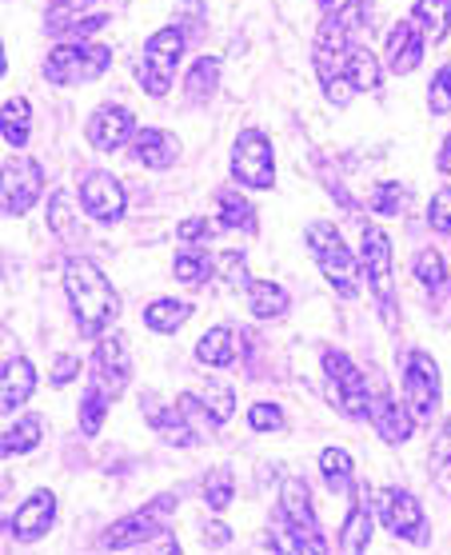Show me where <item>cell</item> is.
<instances>
[{
    "instance_id": "obj_29",
    "label": "cell",
    "mask_w": 451,
    "mask_h": 555,
    "mask_svg": "<svg viewBox=\"0 0 451 555\" xmlns=\"http://www.w3.org/2000/svg\"><path fill=\"white\" fill-rule=\"evenodd\" d=\"M368 543H372V512L356 500L348 512V524H344V531H339V552L356 555V552H364Z\"/></svg>"
},
{
    "instance_id": "obj_1",
    "label": "cell",
    "mask_w": 451,
    "mask_h": 555,
    "mask_svg": "<svg viewBox=\"0 0 451 555\" xmlns=\"http://www.w3.org/2000/svg\"><path fill=\"white\" fill-rule=\"evenodd\" d=\"M64 292H68V308L76 315V328L88 340L104 336L108 324L116 320V312H120L116 288L108 284V276H104L101 268L92 264V260H85V256H73L64 264Z\"/></svg>"
},
{
    "instance_id": "obj_15",
    "label": "cell",
    "mask_w": 451,
    "mask_h": 555,
    "mask_svg": "<svg viewBox=\"0 0 451 555\" xmlns=\"http://www.w3.org/2000/svg\"><path fill=\"white\" fill-rule=\"evenodd\" d=\"M372 424L376 431L384 436V443H408L412 440V428H415V416L412 408H403L391 388L384 379H376V388H372Z\"/></svg>"
},
{
    "instance_id": "obj_26",
    "label": "cell",
    "mask_w": 451,
    "mask_h": 555,
    "mask_svg": "<svg viewBox=\"0 0 451 555\" xmlns=\"http://www.w3.org/2000/svg\"><path fill=\"white\" fill-rule=\"evenodd\" d=\"M344 76L351 80V89H356V92H376L379 80H384V73H379V61L368 49H360V44L348 52V61H344Z\"/></svg>"
},
{
    "instance_id": "obj_43",
    "label": "cell",
    "mask_w": 451,
    "mask_h": 555,
    "mask_svg": "<svg viewBox=\"0 0 451 555\" xmlns=\"http://www.w3.org/2000/svg\"><path fill=\"white\" fill-rule=\"evenodd\" d=\"M248 424H252V431H280L284 428V412H280L276 404H252Z\"/></svg>"
},
{
    "instance_id": "obj_42",
    "label": "cell",
    "mask_w": 451,
    "mask_h": 555,
    "mask_svg": "<svg viewBox=\"0 0 451 555\" xmlns=\"http://www.w3.org/2000/svg\"><path fill=\"white\" fill-rule=\"evenodd\" d=\"M427 108H431V116L451 113V68H439V73L431 76V89H427Z\"/></svg>"
},
{
    "instance_id": "obj_6",
    "label": "cell",
    "mask_w": 451,
    "mask_h": 555,
    "mask_svg": "<svg viewBox=\"0 0 451 555\" xmlns=\"http://www.w3.org/2000/svg\"><path fill=\"white\" fill-rule=\"evenodd\" d=\"M324 372H327V396L332 404L348 420H368L372 416V391H368V376L351 364L348 356L336 348H324Z\"/></svg>"
},
{
    "instance_id": "obj_44",
    "label": "cell",
    "mask_w": 451,
    "mask_h": 555,
    "mask_svg": "<svg viewBox=\"0 0 451 555\" xmlns=\"http://www.w3.org/2000/svg\"><path fill=\"white\" fill-rule=\"evenodd\" d=\"M427 220H431V228H436V232L451 236V189H443V192H436V196H431V204H427Z\"/></svg>"
},
{
    "instance_id": "obj_8",
    "label": "cell",
    "mask_w": 451,
    "mask_h": 555,
    "mask_svg": "<svg viewBox=\"0 0 451 555\" xmlns=\"http://www.w3.org/2000/svg\"><path fill=\"white\" fill-rule=\"evenodd\" d=\"M360 264H364L368 288L376 296L379 315L391 328L400 320V312H396V284H391V241L379 228H364V256H360Z\"/></svg>"
},
{
    "instance_id": "obj_21",
    "label": "cell",
    "mask_w": 451,
    "mask_h": 555,
    "mask_svg": "<svg viewBox=\"0 0 451 555\" xmlns=\"http://www.w3.org/2000/svg\"><path fill=\"white\" fill-rule=\"evenodd\" d=\"M180 156V140L164 128H140L132 137V160L144 168H172Z\"/></svg>"
},
{
    "instance_id": "obj_45",
    "label": "cell",
    "mask_w": 451,
    "mask_h": 555,
    "mask_svg": "<svg viewBox=\"0 0 451 555\" xmlns=\"http://www.w3.org/2000/svg\"><path fill=\"white\" fill-rule=\"evenodd\" d=\"M176 236L189 244H201V241H208V236H216V224L208 220V216H192V220H180Z\"/></svg>"
},
{
    "instance_id": "obj_39",
    "label": "cell",
    "mask_w": 451,
    "mask_h": 555,
    "mask_svg": "<svg viewBox=\"0 0 451 555\" xmlns=\"http://www.w3.org/2000/svg\"><path fill=\"white\" fill-rule=\"evenodd\" d=\"M49 228L61 236V241H73L76 236V216H73V201L64 196V192H56L49 201Z\"/></svg>"
},
{
    "instance_id": "obj_9",
    "label": "cell",
    "mask_w": 451,
    "mask_h": 555,
    "mask_svg": "<svg viewBox=\"0 0 451 555\" xmlns=\"http://www.w3.org/2000/svg\"><path fill=\"white\" fill-rule=\"evenodd\" d=\"M232 177L244 189H272L276 184V156H272V140L260 128H244L232 144Z\"/></svg>"
},
{
    "instance_id": "obj_5",
    "label": "cell",
    "mask_w": 451,
    "mask_h": 555,
    "mask_svg": "<svg viewBox=\"0 0 451 555\" xmlns=\"http://www.w3.org/2000/svg\"><path fill=\"white\" fill-rule=\"evenodd\" d=\"M280 519H284L292 552H312V555L327 552V540L324 531H320V524H315L312 495H308V483L304 480H284V488H280Z\"/></svg>"
},
{
    "instance_id": "obj_30",
    "label": "cell",
    "mask_w": 451,
    "mask_h": 555,
    "mask_svg": "<svg viewBox=\"0 0 451 555\" xmlns=\"http://www.w3.org/2000/svg\"><path fill=\"white\" fill-rule=\"evenodd\" d=\"M220 85V61L216 56H201V61L192 64V73L184 76V92H189V101L204 104L208 96L216 92Z\"/></svg>"
},
{
    "instance_id": "obj_40",
    "label": "cell",
    "mask_w": 451,
    "mask_h": 555,
    "mask_svg": "<svg viewBox=\"0 0 451 555\" xmlns=\"http://www.w3.org/2000/svg\"><path fill=\"white\" fill-rule=\"evenodd\" d=\"M368 208L376 216H400L403 212V189L396 184V180H388V184H376L372 189V196H368Z\"/></svg>"
},
{
    "instance_id": "obj_20",
    "label": "cell",
    "mask_w": 451,
    "mask_h": 555,
    "mask_svg": "<svg viewBox=\"0 0 451 555\" xmlns=\"http://www.w3.org/2000/svg\"><path fill=\"white\" fill-rule=\"evenodd\" d=\"M424 33L412 25V21H400V25L388 33V68L396 76H408L420 68L424 61Z\"/></svg>"
},
{
    "instance_id": "obj_4",
    "label": "cell",
    "mask_w": 451,
    "mask_h": 555,
    "mask_svg": "<svg viewBox=\"0 0 451 555\" xmlns=\"http://www.w3.org/2000/svg\"><path fill=\"white\" fill-rule=\"evenodd\" d=\"M113 64V49L104 40H61L44 61V80L52 85H88Z\"/></svg>"
},
{
    "instance_id": "obj_28",
    "label": "cell",
    "mask_w": 451,
    "mask_h": 555,
    "mask_svg": "<svg viewBox=\"0 0 451 555\" xmlns=\"http://www.w3.org/2000/svg\"><path fill=\"white\" fill-rule=\"evenodd\" d=\"M192 315V304L184 300H152L149 308H144V324H149L152 332H160V336H168V332H176L184 320Z\"/></svg>"
},
{
    "instance_id": "obj_31",
    "label": "cell",
    "mask_w": 451,
    "mask_h": 555,
    "mask_svg": "<svg viewBox=\"0 0 451 555\" xmlns=\"http://www.w3.org/2000/svg\"><path fill=\"white\" fill-rule=\"evenodd\" d=\"M37 443H40V416H25L4 428L0 448H4V455H25V452H33Z\"/></svg>"
},
{
    "instance_id": "obj_46",
    "label": "cell",
    "mask_w": 451,
    "mask_h": 555,
    "mask_svg": "<svg viewBox=\"0 0 451 555\" xmlns=\"http://www.w3.org/2000/svg\"><path fill=\"white\" fill-rule=\"evenodd\" d=\"M431 464H436V467L451 464V416H448V424H443V428H439V436H436V448H431Z\"/></svg>"
},
{
    "instance_id": "obj_36",
    "label": "cell",
    "mask_w": 451,
    "mask_h": 555,
    "mask_svg": "<svg viewBox=\"0 0 451 555\" xmlns=\"http://www.w3.org/2000/svg\"><path fill=\"white\" fill-rule=\"evenodd\" d=\"M108 404H113V400H108V396H104L96 384H88L85 400H80V428H85V436H96V431H101Z\"/></svg>"
},
{
    "instance_id": "obj_11",
    "label": "cell",
    "mask_w": 451,
    "mask_h": 555,
    "mask_svg": "<svg viewBox=\"0 0 451 555\" xmlns=\"http://www.w3.org/2000/svg\"><path fill=\"white\" fill-rule=\"evenodd\" d=\"M172 495H160L152 507H144V512H137V516L120 519V524H113V528L101 535V547H113V552H125V547H140V543L149 540H164L168 531H164V512H172Z\"/></svg>"
},
{
    "instance_id": "obj_14",
    "label": "cell",
    "mask_w": 451,
    "mask_h": 555,
    "mask_svg": "<svg viewBox=\"0 0 451 555\" xmlns=\"http://www.w3.org/2000/svg\"><path fill=\"white\" fill-rule=\"evenodd\" d=\"M44 192V168L37 160H9L4 165V216H25Z\"/></svg>"
},
{
    "instance_id": "obj_32",
    "label": "cell",
    "mask_w": 451,
    "mask_h": 555,
    "mask_svg": "<svg viewBox=\"0 0 451 555\" xmlns=\"http://www.w3.org/2000/svg\"><path fill=\"white\" fill-rule=\"evenodd\" d=\"M220 228H228V232H252V228H256L252 201H244L236 192H224V196H220Z\"/></svg>"
},
{
    "instance_id": "obj_49",
    "label": "cell",
    "mask_w": 451,
    "mask_h": 555,
    "mask_svg": "<svg viewBox=\"0 0 451 555\" xmlns=\"http://www.w3.org/2000/svg\"><path fill=\"white\" fill-rule=\"evenodd\" d=\"M439 172L451 177V132H448V140H443V149H439Z\"/></svg>"
},
{
    "instance_id": "obj_12",
    "label": "cell",
    "mask_w": 451,
    "mask_h": 555,
    "mask_svg": "<svg viewBox=\"0 0 451 555\" xmlns=\"http://www.w3.org/2000/svg\"><path fill=\"white\" fill-rule=\"evenodd\" d=\"M132 379V364H128V348L125 336L116 332H104L96 340V352H92V384L108 396V400H120Z\"/></svg>"
},
{
    "instance_id": "obj_37",
    "label": "cell",
    "mask_w": 451,
    "mask_h": 555,
    "mask_svg": "<svg viewBox=\"0 0 451 555\" xmlns=\"http://www.w3.org/2000/svg\"><path fill=\"white\" fill-rule=\"evenodd\" d=\"M172 272H176V280H180V284H204V280L216 272V264L204 253H180V256H176Z\"/></svg>"
},
{
    "instance_id": "obj_18",
    "label": "cell",
    "mask_w": 451,
    "mask_h": 555,
    "mask_svg": "<svg viewBox=\"0 0 451 555\" xmlns=\"http://www.w3.org/2000/svg\"><path fill=\"white\" fill-rule=\"evenodd\" d=\"M144 416H149L152 431H156L164 443H172V448H192V443H196V424H192L189 412L180 408V400H176V408H164L149 396V400H144Z\"/></svg>"
},
{
    "instance_id": "obj_34",
    "label": "cell",
    "mask_w": 451,
    "mask_h": 555,
    "mask_svg": "<svg viewBox=\"0 0 451 555\" xmlns=\"http://www.w3.org/2000/svg\"><path fill=\"white\" fill-rule=\"evenodd\" d=\"M196 396H201V404L208 408V416H212L216 424H228L232 412H236V391L224 388V384H208V388H201Z\"/></svg>"
},
{
    "instance_id": "obj_48",
    "label": "cell",
    "mask_w": 451,
    "mask_h": 555,
    "mask_svg": "<svg viewBox=\"0 0 451 555\" xmlns=\"http://www.w3.org/2000/svg\"><path fill=\"white\" fill-rule=\"evenodd\" d=\"M204 540H208V543H228V528H224V524H208V528H204Z\"/></svg>"
},
{
    "instance_id": "obj_33",
    "label": "cell",
    "mask_w": 451,
    "mask_h": 555,
    "mask_svg": "<svg viewBox=\"0 0 451 555\" xmlns=\"http://www.w3.org/2000/svg\"><path fill=\"white\" fill-rule=\"evenodd\" d=\"M320 472H324V480L332 492H348L351 488V455L344 452V448H324Z\"/></svg>"
},
{
    "instance_id": "obj_3",
    "label": "cell",
    "mask_w": 451,
    "mask_h": 555,
    "mask_svg": "<svg viewBox=\"0 0 451 555\" xmlns=\"http://www.w3.org/2000/svg\"><path fill=\"white\" fill-rule=\"evenodd\" d=\"M308 253L315 256V264H320V272L327 276V284L344 296V300H356L360 296V272H364V264H356V256L348 253V244H344V236H339L332 224H312L308 228Z\"/></svg>"
},
{
    "instance_id": "obj_23",
    "label": "cell",
    "mask_w": 451,
    "mask_h": 555,
    "mask_svg": "<svg viewBox=\"0 0 451 555\" xmlns=\"http://www.w3.org/2000/svg\"><path fill=\"white\" fill-rule=\"evenodd\" d=\"M196 360H201L204 367L232 364V360H236V328L220 324V328H212L208 336H201V344H196Z\"/></svg>"
},
{
    "instance_id": "obj_10",
    "label": "cell",
    "mask_w": 451,
    "mask_h": 555,
    "mask_svg": "<svg viewBox=\"0 0 451 555\" xmlns=\"http://www.w3.org/2000/svg\"><path fill=\"white\" fill-rule=\"evenodd\" d=\"M403 400L415 424H431L439 412V367L427 352H412L403 364Z\"/></svg>"
},
{
    "instance_id": "obj_38",
    "label": "cell",
    "mask_w": 451,
    "mask_h": 555,
    "mask_svg": "<svg viewBox=\"0 0 451 555\" xmlns=\"http://www.w3.org/2000/svg\"><path fill=\"white\" fill-rule=\"evenodd\" d=\"M232 495H236L232 472H228V467H216L212 476L204 480V500H208V507H212V512H224V507L232 504Z\"/></svg>"
},
{
    "instance_id": "obj_2",
    "label": "cell",
    "mask_w": 451,
    "mask_h": 555,
    "mask_svg": "<svg viewBox=\"0 0 451 555\" xmlns=\"http://www.w3.org/2000/svg\"><path fill=\"white\" fill-rule=\"evenodd\" d=\"M364 25H368V13L360 0H348L344 9L324 16V25L315 33V49H312V64H315L320 85H327V80H336V76L344 73V61H348V52L356 49L351 37L364 33Z\"/></svg>"
},
{
    "instance_id": "obj_22",
    "label": "cell",
    "mask_w": 451,
    "mask_h": 555,
    "mask_svg": "<svg viewBox=\"0 0 451 555\" xmlns=\"http://www.w3.org/2000/svg\"><path fill=\"white\" fill-rule=\"evenodd\" d=\"M33 388H37V372H33V364H28L25 356H9V360H4V412L13 416L16 408L33 396Z\"/></svg>"
},
{
    "instance_id": "obj_19",
    "label": "cell",
    "mask_w": 451,
    "mask_h": 555,
    "mask_svg": "<svg viewBox=\"0 0 451 555\" xmlns=\"http://www.w3.org/2000/svg\"><path fill=\"white\" fill-rule=\"evenodd\" d=\"M384 519L388 528L408 543L424 540V507L412 492H388L384 495Z\"/></svg>"
},
{
    "instance_id": "obj_35",
    "label": "cell",
    "mask_w": 451,
    "mask_h": 555,
    "mask_svg": "<svg viewBox=\"0 0 451 555\" xmlns=\"http://www.w3.org/2000/svg\"><path fill=\"white\" fill-rule=\"evenodd\" d=\"M415 280L424 284L427 292H436L448 284V264H443V256L436 248H424V253H415Z\"/></svg>"
},
{
    "instance_id": "obj_16",
    "label": "cell",
    "mask_w": 451,
    "mask_h": 555,
    "mask_svg": "<svg viewBox=\"0 0 451 555\" xmlns=\"http://www.w3.org/2000/svg\"><path fill=\"white\" fill-rule=\"evenodd\" d=\"M85 137L96 152L125 149L128 140L137 137V132H132V113H128V108H120V104H104V108H96V113L88 116Z\"/></svg>"
},
{
    "instance_id": "obj_47",
    "label": "cell",
    "mask_w": 451,
    "mask_h": 555,
    "mask_svg": "<svg viewBox=\"0 0 451 555\" xmlns=\"http://www.w3.org/2000/svg\"><path fill=\"white\" fill-rule=\"evenodd\" d=\"M76 372H80V360H76V356H56V367H52V384H56V388H64V384H68Z\"/></svg>"
},
{
    "instance_id": "obj_17",
    "label": "cell",
    "mask_w": 451,
    "mask_h": 555,
    "mask_svg": "<svg viewBox=\"0 0 451 555\" xmlns=\"http://www.w3.org/2000/svg\"><path fill=\"white\" fill-rule=\"evenodd\" d=\"M52 519H56V495L49 488H40V492H33L25 504L16 507L9 531H13L16 543H37L40 535H49Z\"/></svg>"
},
{
    "instance_id": "obj_41",
    "label": "cell",
    "mask_w": 451,
    "mask_h": 555,
    "mask_svg": "<svg viewBox=\"0 0 451 555\" xmlns=\"http://www.w3.org/2000/svg\"><path fill=\"white\" fill-rule=\"evenodd\" d=\"M216 272H220V280H224V288L232 292H248V264H244V256L240 253H220V260H216Z\"/></svg>"
},
{
    "instance_id": "obj_25",
    "label": "cell",
    "mask_w": 451,
    "mask_h": 555,
    "mask_svg": "<svg viewBox=\"0 0 451 555\" xmlns=\"http://www.w3.org/2000/svg\"><path fill=\"white\" fill-rule=\"evenodd\" d=\"M28 120H33V108H28L25 96H9L4 113H0V137L9 149H25L28 144Z\"/></svg>"
},
{
    "instance_id": "obj_27",
    "label": "cell",
    "mask_w": 451,
    "mask_h": 555,
    "mask_svg": "<svg viewBox=\"0 0 451 555\" xmlns=\"http://www.w3.org/2000/svg\"><path fill=\"white\" fill-rule=\"evenodd\" d=\"M415 25L431 44H439L451 28V0H415Z\"/></svg>"
},
{
    "instance_id": "obj_7",
    "label": "cell",
    "mask_w": 451,
    "mask_h": 555,
    "mask_svg": "<svg viewBox=\"0 0 451 555\" xmlns=\"http://www.w3.org/2000/svg\"><path fill=\"white\" fill-rule=\"evenodd\" d=\"M184 33L180 28H160L156 37L144 44V56H140V85L149 96H164V92L172 89V76H176V64L184 56Z\"/></svg>"
},
{
    "instance_id": "obj_24",
    "label": "cell",
    "mask_w": 451,
    "mask_h": 555,
    "mask_svg": "<svg viewBox=\"0 0 451 555\" xmlns=\"http://www.w3.org/2000/svg\"><path fill=\"white\" fill-rule=\"evenodd\" d=\"M248 308L256 320H280L288 312V292L272 280H252L248 284Z\"/></svg>"
},
{
    "instance_id": "obj_51",
    "label": "cell",
    "mask_w": 451,
    "mask_h": 555,
    "mask_svg": "<svg viewBox=\"0 0 451 555\" xmlns=\"http://www.w3.org/2000/svg\"><path fill=\"white\" fill-rule=\"evenodd\" d=\"M315 4H324V9H332V4H336V0H315Z\"/></svg>"
},
{
    "instance_id": "obj_50",
    "label": "cell",
    "mask_w": 451,
    "mask_h": 555,
    "mask_svg": "<svg viewBox=\"0 0 451 555\" xmlns=\"http://www.w3.org/2000/svg\"><path fill=\"white\" fill-rule=\"evenodd\" d=\"M61 9H80V4H88V0H56Z\"/></svg>"
},
{
    "instance_id": "obj_13",
    "label": "cell",
    "mask_w": 451,
    "mask_h": 555,
    "mask_svg": "<svg viewBox=\"0 0 451 555\" xmlns=\"http://www.w3.org/2000/svg\"><path fill=\"white\" fill-rule=\"evenodd\" d=\"M80 208H85L92 220H101V224H116V220L125 216V189H120V180H116L113 172L92 168V172L80 180Z\"/></svg>"
}]
</instances>
